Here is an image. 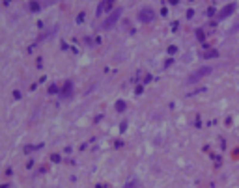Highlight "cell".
I'll return each mask as SVG.
<instances>
[{
	"label": "cell",
	"mask_w": 239,
	"mask_h": 188,
	"mask_svg": "<svg viewBox=\"0 0 239 188\" xmlns=\"http://www.w3.org/2000/svg\"><path fill=\"white\" fill-rule=\"evenodd\" d=\"M207 73H211V67H204V69H200L196 75H193V76H189V82H196V80H200L202 76H206Z\"/></svg>",
	"instance_id": "6da1fadb"
},
{
	"label": "cell",
	"mask_w": 239,
	"mask_h": 188,
	"mask_svg": "<svg viewBox=\"0 0 239 188\" xmlns=\"http://www.w3.org/2000/svg\"><path fill=\"white\" fill-rule=\"evenodd\" d=\"M118 19H119V11H114V13H112V15H110V17H108V19L103 23V28H110V26L114 24Z\"/></svg>",
	"instance_id": "7a4b0ae2"
},
{
	"label": "cell",
	"mask_w": 239,
	"mask_h": 188,
	"mask_svg": "<svg viewBox=\"0 0 239 188\" xmlns=\"http://www.w3.org/2000/svg\"><path fill=\"white\" fill-rule=\"evenodd\" d=\"M71 93V84H66V89H64V95H69Z\"/></svg>",
	"instance_id": "3957f363"
}]
</instances>
